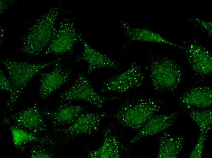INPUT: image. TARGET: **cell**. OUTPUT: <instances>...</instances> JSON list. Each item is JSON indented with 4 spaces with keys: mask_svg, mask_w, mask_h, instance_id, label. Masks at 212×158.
<instances>
[{
    "mask_svg": "<svg viewBox=\"0 0 212 158\" xmlns=\"http://www.w3.org/2000/svg\"><path fill=\"white\" fill-rule=\"evenodd\" d=\"M161 108L159 102L152 98L138 97L130 99L122 104L114 117L123 126L132 129H140Z\"/></svg>",
    "mask_w": 212,
    "mask_h": 158,
    "instance_id": "cell-2",
    "label": "cell"
},
{
    "mask_svg": "<svg viewBox=\"0 0 212 158\" xmlns=\"http://www.w3.org/2000/svg\"><path fill=\"white\" fill-rule=\"evenodd\" d=\"M192 20L194 22L198 24L207 31L209 35L212 34L211 22H207L199 19H194Z\"/></svg>",
    "mask_w": 212,
    "mask_h": 158,
    "instance_id": "cell-24",
    "label": "cell"
},
{
    "mask_svg": "<svg viewBox=\"0 0 212 158\" xmlns=\"http://www.w3.org/2000/svg\"><path fill=\"white\" fill-rule=\"evenodd\" d=\"M122 25L126 36L130 40L143 42L165 44L183 49V46H179L165 39L158 33L150 29L130 26L124 22Z\"/></svg>",
    "mask_w": 212,
    "mask_h": 158,
    "instance_id": "cell-16",
    "label": "cell"
},
{
    "mask_svg": "<svg viewBox=\"0 0 212 158\" xmlns=\"http://www.w3.org/2000/svg\"><path fill=\"white\" fill-rule=\"evenodd\" d=\"M60 8H50L27 29L21 40V50L26 55H37L46 49L56 30V23Z\"/></svg>",
    "mask_w": 212,
    "mask_h": 158,
    "instance_id": "cell-1",
    "label": "cell"
},
{
    "mask_svg": "<svg viewBox=\"0 0 212 158\" xmlns=\"http://www.w3.org/2000/svg\"><path fill=\"white\" fill-rule=\"evenodd\" d=\"M74 22L66 19L61 22L56 28L51 42L44 50V54L61 55L73 52L75 45L79 40Z\"/></svg>",
    "mask_w": 212,
    "mask_h": 158,
    "instance_id": "cell-6",
    "label": "cell"
},
{
    "mask_svg": "<svg viewBox=\"0 0 212 158\" xmlns=\"http://www.w3.org/2000/svg\"><path fill=\"white\" fill-rule=\"evenodd\" d=\"M185 137L182 135L164 131L159 140L157 157L177 158L182 150Z\"/></svg>",
    "mask_w": 212,
    "mask_h": 158,
    "instance_id": "cell-15",
    "label": "cell"
},
{
    "mask_svg": "<svg viewBox=\"0 0 212 158\" xmlns=\"http://www.w3.org/2000/svg\"><path fill=\"white\" fill-rule=\"evenodd\" d=\"M55 61L37 64L7 58L2 60L0 63L7 71L13 88L12 94L9 96L6 103L7 107L12 108L30 80L42 70L54 64Z\"/></svg>",
    "mask_w": 212,
    "mask_h": 158,
    "instance_id": "cell-3",
    "label": "cell"
},
{
    "mask_svg": "<svg viewBox=\"0 0 212 158\" xmlns=\"http://www.w3.org/2000/svg\"><path fill=\"white\" fill-rule=\"evenodd\" d=\"M144 79V74L140 66L134 62L123 72L104 82L101 91L102 92L124 93L141 86Z\"/></svg>",
    "mask_w": 212,
    "mask_h": 158,
    "instance_id": "cell-7",
    "label": "cell"
},
{
    "mask_svg": "<svg viewBox=\"0 0 212 158\" xmlns=\"http://www.w3.org/2000/svg\"><path fill=\"white\" fill-rule=\"evenodd\" d=\"M183 72L174 60L167 58L155 60L151 63L149 75L154 88L160 91H172L180 84Z\"/></svg>",
    "mask_w": 212,
    "mask_h": 158,
    "instance_id": "cell-4",
    "label": "cell"
},
{
    "mask_svg": "<svg viewBox=\"0 0 212 158\" xmlns=\"http://www.w3.org/2000/svg\"><path fill=\"white\" fill-rule=\"evenodd\" d=\"M87 156L91 158H119L121 157L120 142L109 129L105 130L103 142L97 149L90 151Z\"/></svg>",
    "mask_w": 212,
    "mask_h": 158,
    "instance_id": "cell-18",
    "label": "cell"
},
{
    "mask_svg": "<svg viewBox=\"0 0 212 158\" xmlns=\"http://www.w3.org/2000/svg\"><path fill=\"white\" fill-rule=\"evenodd\" d=\"M79 40L82 44L83 50L81 56L77 57L76 60L86 63L88 74H91L96 70L102 68L119 70V65L116 61L91 47L85 41L81 34Z\"/></svg>",
    "mask_w": 212,
    "mask_h": 158,
    "instance_id": "cell-11",
    "label": "cell"
},
{
    "mask_svg": "<svg viewBox=\"0 0 212 158\" xmlns=\"http://www.w3.org/2000/svg\"><path fill=\"white\" fill-rule=\"evenodd\" d=\"M85 109V108L81 105L66 104L53 110L45 108L42 113L53 125L60 126L71 124Z\"/></svg>",
    "mask_w": 212,
    "mask_h": 158,
    "instance_id": "cell-14",
    "label": "cell"
},
{
    "mask_svg": "<svg viewBox=\"0 0 212 158\" xmlns=\"http://www.w3.org/2000/svg\"><path fill=\"white\" fill-rule=\"evenodd\" d=\"M0 87L1 90L9 93L10 96L12 94L13 88L11 83L1 70L0 71Z\"/></svg>",
    "mask_w": 212,
    "mask_h": 158,
    "instance_id": "cell-22",
    "label": "cell"
},
{
    "mask_svg": "<svg viewBox=\"0 0 212 158\" xmlns=\"http://www.w3.org/2000/svg\"><path fill=\"white\" fill-rule=\"evenodd\" d=\"M207 134L199 133V136L196 143L191 151L189 157L200 158L202 157L204 146Z\"/></svg>",
    "mask_w": 212,
    "mask_h": 158,
    "instance_id": "cell-21",
    "label": "cell"
},
{
    "mask_svg": "<svg viewBox=\"0 0 212 158\" xmlns=\"http://www.w3.org/2000/svg\"><path fill=\"white\" fill-rule=\"evenodd\" d=\"M107 115L105 112L82 113L69 126L55 130L69 138L80 135L93 136L98 131L101 121Z\"/></svg>",
    "mask_w": 212,
    "mask_h": 158,
    "instance_id": "cell-9",
    "label": "cell"
},
{
    "mask_svg": "<svg viewBox=\"0 0 212 158\" xmlns=\"http://www.w3.org/2000/svg\"><path fill=\"white\" fill-rule=\"evenodd\" d=\"M178 115L175 112L166 114L154 115L147 121L130 143H134L144 137L164 131L172 125Z\"/></svg>",
    "mask_w": 212,
    "mask_h": 158,
    "instance_id": "cell-13",
    "label": "cell"
},
{
    "mask_svg": "<svg viewBox=\"0 0 212 158\" xmlns=\"http://www.w3.org/2000/svg\"><path fill=\"white\" fill-rule=\"evenodd\" d=\"M9 129L13 144L17 148L25 144L34 142L42 143L46 140L16 126H12Z\"/></svg>",
    "mask_w": 212,
    "mask_h": 158,
    "instance_id": "cell-20",
    "label": "cell"
},
{
    "mask_svg": "<svg viewBox=\"0 0 212 158\" xmlns=\"http://www.w3.org/2000/svg\"><path fill=\"white\" fill-rule=\"evenodd\" d=\"M189 114L198 126L199 133L207 134L212 127V109H193L189 111Z\"/></svg>",
    "mask_w": 212,
    "mask_h": 158,
    "instance_id": "cell-19",
    "label": "cell"
},
{
    "mask_svg": "<svg viewBox=\"0 0 212 158\" xmlns=\"http://www.w3.org/2000/svg\"><path fill=\"white\" fill-rule=\"evenodd\" d=\"M52 156L50 153L40 148L34 147L31 151L30 157L32 158H50Z\"/></svg>",
    "mask_w": 212,
    "mask_h": 158,
    "instance_id": "cell-23",
    "label": "cell"
},
{
    "mask_svg": "<svg viewBox=\"0 0 212 158\" xmlns=\"http://www.w3.org/2000/svg\"><path fill=\"white\" fill-rule=\"evenodd\" d=\"M0 1V13L1 14L5 9V8L7 6V4L6 3V1Z\"/></svg>",
    "mask_w": 212,
    "mask_h": 158,
    "instance_id": "cell-25",
    "label": "cell"
},
{
    "mask_svg": "<svg viewBox=\"0 0 212 158\" xmlns=\"http://www.w3.org/2000/svg\"><path fill=\"white\" fill-rule=\"evenodd\" d=\"M61 102L73 100L86 101L98 108H101L105 102L114 98H106L98 93L90 79L84 74L80 73L71 86L61 94Z\"/></svg>",
    "mask_w": 212,
    "mask_h": 158,
    "instance_id": "cell-5",
    "label": "cell"
},
{
    "mask_svg": "<svg viewBox=\"0 0 212 158\" xmlns=\"http://www.w3.org/2000/svg\"><path fill=\"white\" fill-rule=\"evenodd\" d=\"M179 101L186 105L200 108L209 107L212 104V90L207 86L193 88L182 95Z\"/></svg>",
    "mask_w": 212,
    "mask_h": 158,
    "instance_id": "cell-17",
    "label": "cell"
},
{
    "mask_svg": "<svg viewBox=\"0 0 212 158\" xmlns=\"http://www.w3.org/2000/svg\"><path fill=\"white\" fill-rule=\"evenodd\" d=\"M44 118L36 103L23 111L11 115L6 121L11 122L16 126L22 128L35 135L47 129Z\"/></svg>",
    "mask_w": 212,
    "mask_h": 158,
    "instance_id": "cell-10",
    "label": "cell"
},
{
    "mask_svg": "<svg viewBox=\"0 0 212 158\" xmlns=\"http://www.w3.org/2000/svg\"><path fill=\"white\" fill-rule=\"evenodd\" d=\"M192 68L197 74L208 75L212 72V56L205 47L192 43L184 47Z\"/></svg>",
    "mask_w": 212,
    "mask_h": 158,
    "instance_id": "cell-12",
    "label": "cell"
},
{
    "mask_svg": "<svg viewBox=\"0 0 212 158\" xmlns=\"http://www.w3.org/2000/svg\"><path fill=\"white\" fill-rule=\"evenodd\" d=\"M53 70L49 72L41 73L40 75L38 89L39 98L44 100L68 81L72 74V70L65 67L60 58L56 59Z\"/></svg>",
    "mask_w": 212,
    "mask_h": 158,
    "instance_id": "cell-8",
    "label": "cell"
}]
</instances>
